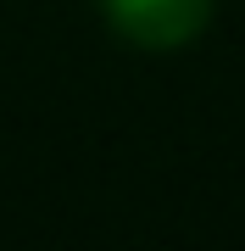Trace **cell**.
<instances>
[{"label":"cell","mask_w":245,"mask_h":251,"mask_svg":"<svg viewBox=\"0 0 245 251\" xmlns=\"http://www.w3.org/2000/svg\"><path fill=\"white\" fill-rule=\"evenodd\" d=\"M218 0H100L106 28L134 50H184L206 34Z\"/></svg>","instance_id":"cell-1"}]
</instances>
